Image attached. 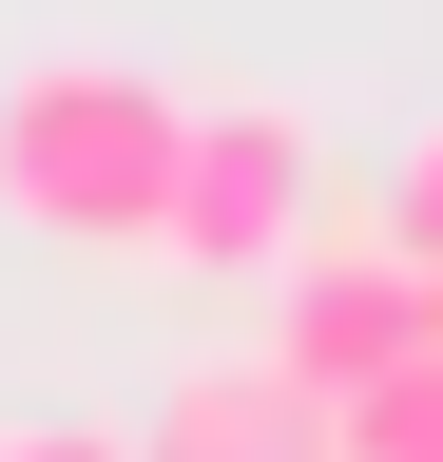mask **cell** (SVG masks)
Listing matches in <instances>:
<instances>
[{
	"instance_id": "cell-3",
	"label": "cell",
	"mask_w": 443,
	"mask_h": 462,
	"mask_svg": "<svg viewBox=\"0 0 443 462\" xmlns=\"http://www.w3.org/2000/svg\"><path fill=\"white\" fill-rule=\"evenodd\" d=\"M385 366H424V270L385 251H309L290 270V309H270V385H309V404H347V385H385Z\"/></svg>"
},
{
	"instance_id": "cell-7",
	"label": "cell",
	"mask_w": 443,
	"mask_h": 462,
	"mask_svg": "<svg viewBox=\"0 0 443 462\" xmlns=\"http://www.w3.org/2000/svg\"><path fill=\"white\" fill-rule=\"evenodd\" d=\"M0 462H135L116 424H0Z\"/></svg>"
},
{
	"instance_id": "cell-6",
	"label": "cell",
	"mask_w": 443,
	"mask_h": 462,
	"mask_svg": "<svg viewBox=\"0 0 443 462\" xmlns=\"http://www.w3.org/2000/svg\"><path fill=\"white\" fill-rule=\"evenodd\" d=\"M385 251H405V270H443V135L385 173Z\"/></svg>"
},
{
	"instance_id": "cell-1",
	"label": "cell",
	"mask_w": 443,
	"mask_h": 462,
	"mask_svg": "<svg viewBox=\"0 0 443 462\" xmlns=\"http://www.w3.org/2000/svg\"><path fill=\"white\" fill-rule=\"evenodd\" d=\"M174 116L193 97L116 78V58H39V78L0 97V212L59 231V251H154V212H174Z\"/></svg>"
},
{
	"instance_id": "cell-5",
	"label": "cell",
	"mask_w": 443,
	"mask_h": 462,
	"mask_svg": "<svg viewBox=\"0 0 443 462\" xmlns=\"http://www.w3.org/2000/svg\"><path fill=\"white\" fill-rule=\"evenodd\" d=\"M328 462H443V366H385L328 404Z\"/></svg>"
},
{
	"instance_id": "cell-2",
	"label": "cell",
	"mask_w": 443,
	"mask_h": 462,
	"mask_svg": "<svg viewBox=\"0 0 443 462\" xmlns=\"http://www.w3.org/2000/svg\"><path fill=\"white\" fill-rule=\"evenodd\" d=\"M290 231H309V116L290 97L174 116V212H154V251H174V270H270Z\"/></svg>"
},
{
	"instance_id": "cell-8",
	"label": "cell",
	"mask_w": 443,
	"mask_h": 462,
	"mask_svg": "<svg viewBox=\"0 0 443 462\" xmlns=\"http://www.w3.org/2000/svg\"><path fill=\"white\" fill-rule=\"evenodd\" d=\"M424 366H443V270H424Z\"/></svg>"
},
{
	"instance_id": "cell-4",
	"label": "cell",
	"mask_w": 443,
	"mask_h": 462,
	"mask_svg": "<svg viewBox=\"0 0 443 462\" xmlns=\"http://www.w3.org/2000/svg\"><path fill=\"white\" fill-rule=\"evenodd\" d=\"M135 462H328V404L270 385V366H193V385L135 424Z\"/></svg>"
}]
</instances>
